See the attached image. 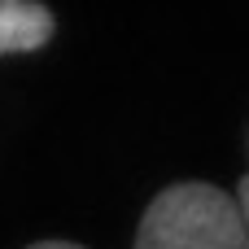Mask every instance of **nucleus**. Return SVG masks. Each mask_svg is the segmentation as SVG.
I'll list each match as a JSON object with an SVG mask.
<instances>
[{"label":"nucleus","instance_id":"nucleus-1","mask_svg":"<svg viewBox=\"0 0 249 249\" xmlns=\"http://www.w3.org/2000/svg\"><path fill=\"white\" fill-rule=\"evenodd\" d=\"M136 249H249L245 210L214 184H171L144 210Z\"/></svg>","mask_w":249,"mask_h":249},{"label":"nucleus","instance_id":"nucleus-2","mask_svg":"<svg viewBox=\"0 0 249 249\" xmlns=\"http://www.w3.org/2000/svg\"><path fill=\"white\" fill-rule=\"evenodd\" d=\"M53 35V13L39 0H0V57L44 48Z\"/></svg>","mask_w":249,"mask_h":249},{"label":"nucleus","instance_id":"nucleus-3","mask_svg":"<svg viewBox=\"0 0 249 249\" xmlns=\"http://www.w3.org/2000/svg\"><path fill=\"white\" fill-rule=\"evenodd\" d=\"M241 210H245V228H249V175L241 179Z\"/></svg>","mask_w":249,"mask_h":249},{"label":"nucleus","instance_id":"nucleus-4","mask_svg":"<svg viewBox=\"0 0 249 249\" xmlns=\"http://www.w3.org/2000/svg\"><path fill=\"white\" fill-rule=\"evenodd\" d=\"M31 249H83V245H66V241H39V245H31Z\"/></svg>","mask_w":249,"mask_h":249}]
</instances>
